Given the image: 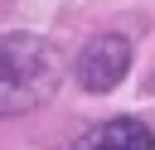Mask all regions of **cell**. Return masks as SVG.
Wrapping results in <instances>:
<instances>
[{
  "label": "cell",
  "instance_id": "2",
  "mask_svg": "<svg viewBox=\"0 0 155 150\" xmlns=\"http://www.w3.org/2000/svg\"><path fill=\"white\" fill-rule=\"evenodd\" d=\"M131 73V39L126 34H97L78 53V87L87 92H111Z\"/></svg>",
  "mask_w": 155,
  "mask_h": 150
},
{
  "label": "cell",
  "instance_id": "3",
  "mask_svg": "<svg viewBox=\"0 0 155 150\" xmlns=\"http://www.w3.org/2000/svg\"><path fill=\"white\" fill-rule=\"evenodd\" d=\"M78 150H155V131L140 126L136 116H116V121H102L97 131H87L78 140Z\"/></svg>",
  "mask_w": 155,
  "mask_h": 150
},
{
  "label": "cell",
  "instance_id": "1",
  "mask_svg": "<svg viewBox=\"0 0 155 150\" xmlns=\"http://www.w3.org/2000/svg\"><path fill=\"white\" fill-rule=\"evenodd\" d=\"M58 82V53L34 34H0V116L39 106Z\"/></svg>",
  "mask_w": 155,
  "mask_h": 150
}]
</instances>
